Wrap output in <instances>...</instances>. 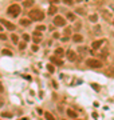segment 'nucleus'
Wrapping results in <instances>:
<instances>
[{
    "label": "nucleus",
    "instance_id": "obj_1",
    "mask_svg": "<svg viewBox=\"0 0 114 120\" xmlns=\"http://www.w3.org/2000/svg\"><path fill=\"white\" fill-rule=\"evenodd\" d=\"M20 11H22V8H20V5H19V4H12V5H9V7H8L7 13L11 15V16H13V17H16V16H19Z\"/></svg>",
    "mask_w": 114,
    "mask_h": 120
},
{
    "label": "nucleus",
    "instance_id": "obj_2",
    "mask_svg": "<svg viewBox=\"0 0 114 120\" xmlns=\"http://www.w3.org/2000/svg\"><path fill=\"white\" fill-rule=\"evenodd\" d=\"M28 17H31L32 20H43L44 19V13L42 12L40 9H32V11H30Z\"/></svg>",
    "mask_w": 114,
    "mask_h": 120
},
{
    "label": "nucleus",
    "instance_id": "obj_3",
    "mask_svg": "<svg viewBox=\"0 0 114 120\" xmlns=\"http://www.w3.org/2000/svg\"><path fill=\"white\" fill-rule=\"evenodd\" d=\"M86 64H87L90 68H102V61L98 60V59H94V57L86 60Z\"/></svg>",
    "mask_w": 114,
    "mask_h": 120
},
{
    "label": "nucleus",
    "instance_id": "obj_4",
    "mask_svg": "<svg viewBox=\"0 0 114 120\" xmlns=\"http://www.w3.org/2000/svg\"><path fill=\"white\" fill-rule=\"evenodd\" d=\"M54 24L58 26V27L65 26V24H66V19H65V17H62V16H55V17H54Z\"/></svg>",
    "mask_w": 114,
    "mask_h": 120
},
{
    "label": "nucleus",
    "instance_id": "obj_5",
    "mask_svg": "<svg viewBox=\"0 0 114 120\" xmlns=\"http://www.w3.org/2000/svg\"><path fill=\"white\" fill-rule=\"evenodd\" d=\"M105 43V40H95V41H93V44H91V47H93V49H94V51H97V49H99V48H101V45L102 44Z\"/></svg>",
    "mask_w": 114,
    "mask_h": 120
},
{
    "label": "nucleus",
    "instance_id": "obj_6",
    "mask_svg": "<svg viewBox=\"0 0 114 120\" xmlns=\"http://www.w3.org/2000/svg\"><path fill=\"white\" fill-rule=\"evenodd\" d=\"M51 63L53 64H57V65H62L63 64V60H61V57L59 56H57V55H54V56H51Z\"/></svg>",
    "mask_w": 114,
    "mask_h": 120
},
{
    "label": "nucleus",
    "instance_id": "obj_7",
    "mask_svg": "<svg viewBox=\"0 0 114 120\" xmlns=\"http://www.w3.org/2000/svg\"><path fill=\"white\" fill-rule=\"evenodd\" d=\"M0 23H1V24H3L5 28H8L9 31H13V30H15V26H13L12 23L7 22V20H4V19H1V20H0Z\"/></svg>",
    "mask_w": 114,
    "mask_h": 120
},
{
    "label": "nucleus",
    "instance_id": "obj_8",
    "mask_svg": "<svg viewBox=\"0 0 114 120\" xmlns=\"http://www.w3.org/2000/svg\"><path fill=\"white\" fill-rule=\"evenodd\" d=\"M67 59L70 60V61H77V53L73 49H70V51L67 52Z\"/></svg>",
    "mask_w": 114,
    "mask_h": 120
},
{
    "label": "nucleus",
    "instance_id": "obj_9",
    "mask_svg": "<svg viewBox=\"0 0 114 120\" xmlns=\"http://www.w3.org/2000/svg\"><path fill=\"white\" fill-rule=\"evenodd\" d=\"M19 24H20V26H23V27L30 26V24H31L30 17H28V19H20V20H19Z\"/></svg>",
    "mask_w": 114,
    "mask_h": 120
},
{
    "label": "nucleus",
    "instance_id": "obj_10",
    "mask_svg": "<svg viewBox=\"0 0 114 120\" xmlns=\"http://www.w3.org/2000/svg\"><path fill=\"white\" fill-rule=\"evenodd\" d=\"M67 115H69V117H73V119H77V116H78V113L74 111V109H71V108H69L67 109Z\"/></svg>",
    "mask_w": 114,
    "mask_h": 120
},
{
    "label": "nucleus",
    "instance_id": "obj_11",
    "mask_svg": "<svg viewBox=\"0 0 114 120\" xmlns=\"http://www.w3.org/2000/svg\"><path fill=\"white\" fill-rule=\"evenodd\" d=\"M73 40H74L75 43H81V41L83 40V38H82V35L75 34V35H73Z\"/></svg>",
    "mask_w": 114,
    "mask_h": 120
},
{
    "label": "nucleus",
    "instance_id": "obj_12",
    "mask_svg": "<svg viewBox=\"0 0 114 120\" xmlns=\"http://www.w3.org/2000/svg\"><path fill=\"white\" fill-rule=\"evenodd\" d=\"M57 12H58V8L55 5H51V7L48 8V13H50V15H55Z\"/></svg>",
    "mask_w": 114,
    "mask_h": 120
},
{
    "label": "nucleus",
    "instance_id": "obj_13",
    "mask_svg": "<svg viewBox=\"0 0 114 120\" xmlns=\"http://www.w3.org/2000/svg\"><path fill=\"white\" fill-rule=\"evenodd\" d=\"M55 55L59 56V57H62V56L65 55V51H63V48H57V49H55Z\"/></svg>",
    "mask_w": 114,
    "mask_h": 120
},
{
    "label": "nucleus",
    "instance_id": "obj_14",
    "mask_svg": "<svg viewBox=\"0 0 114 120\" xmlns=\"http://www.w3.org/2000/svg\"><path fill=\"white\" fill-rule=\"evenodd\" d=\"M44 116H46V119L47 120H55L53 113H50V112H44Z\"/></svg>",
    "mask_w": 114,
    "mask_h": 120
},
{
    "label": "nucleus",
    "instance_id": "obj_15",
    "mask_svg": "<svg viewBox=\"0 0 114 120\" xmlns=\"http://www.w3.org/2000/svg\"><path fill=\"white\" fill-rule=\"evenodd\" d=\"M67 19H69V20H71V22H74L75 19H77V16H75V13L69 12V13H67Z\"/></svg>",
    "mask_w": 114,
    "mask_h": 120
},
{
    "label": "nucleus",
    "instance_id": "obj_16",
    "mask_svg": "<svg viewBox=\"0 0 114 120\" xmlns=\"http://www.w3.org/2000/svg\"><path fill=\"white\" fill-rule=\"evenodd\" d=\"M32 4H34L32 0H24V1H23V5H24V7H31Z\"/></svg>",
    "mask_w": 114,
    "mask_h": 120
},
{
    "label": "nucleus",
    "instance_id": "obj_17",
    "mask_svg": "<svg viewBox=\"0 0 114 120\" xmlns=\"http://www.w3.org/2000/svg\"><path fill=\"white\" fill-rule=\"evenodd\" d=\"M47 69H48V72H50V73H54V72H55V68H54L53 64H47Z\"/></svg>",
    "mask_w": 114,
    "mask_h": 120
},
{
    "label": "nucleus",
    "instance_id": "obj_18",
    "mask_svg": "<svg viewBox=\"0 0 114 120\" xmlns=\"http://www.w3.org/2000/svg\"><path fill=\"white\" fill-rule=\"evenodd\" d=\"M89 19H90V22H93V23H95L97 20H98V16H97L95 13H94V15H90V17H89Z\"/></svg>",
    "mask_w": 114,
    "mask_h": 120
},
{
    "label": "nucleus",
    "instance_id": "obj_19",
    "mask_svg": "<svg viewBox=\"0 0 114 120\" xmlns=\"http://www.w3.org/2000/svg\"><path fill=\"white\" fill-rule=\"evenodd\" d=\"M11 40H12V43H15V44L19 43V38L16 36V35H12V36H11Z\"/></svg>",
    "mask_w": 114,
    "mask_h": 120
},
{
    "label": "nucleus",
    "instance_id": "obj_20",
    "mask_svg": "<svg viewBox=\"0 0 114 120\" xmlns=\"http://www.w3.org/2000/svg\"><path fill=\"white\" fill-rule=\"evenodd\" d=\"M40 41H42V38H39V36H34V43L35 44L40 43Z\"/></svg>",
    "mask_w": 114,
    "mask_h": 120
},
{
    "label": "nucleus",
    "instance_id": "obj_21",
    "mask_svg": "<svg viewBox=\"0 0 114 120\" xmlns=\"http://www.w3.org/2000/svg\"><path fill=\"white\" fill-rule=\"evenodd\" d=\"M30 35H28V34H24V35H23V40H24V41H30Z\"/></svg>",
    "mask_w": 114,
    "mask_h": 120
},
{
    "label": "nucleus",
    "instance_id": "obj_22",
    "mask_svg": "<svg viewBox=\"0 0 114 120\" xmlns=\"http://www.w3.org/2000/svg\"><path fill=\"white\" fill-rule=\"evenodd\" d=\"M1 116H3V117H11V116H12V113H9V112H3V113H1Z\"/></svg>",
    "mask_w": 114,
    "mask_h": 120
},
{
    "label": "nucleus",
    "instance_id": "obj_23",
    "mask_svg": "<svg viewBox=\"0 0 114 120\" xmlns=\"http://www.w3.org/2000/svg\"><path fill=\"white\" fill-rule=\"evenodd\" d=\"M63 34H65V36H69V35L71 34V30H70V28H66V30H65V32H63Z\"/></svg>",
    "mask_w": 114,
    "mask_h": 120
},
{
    "label": "nucleus",
    "instance_id": "obj_24",
    "mask_svg": "<svg viewBox=\"0 0 114 120\" xmlns=\"http://www.w3.org/2000/svg\"><path fill=\"white\" fill-rule=\"evenodd\" d=\"M44 30H46V27L44 26H38L36 27V31H40V32H42V31H44Z\"/></svg>",
    "mask_w": 114,
    "mask_h": 120
},
{
    "label": "nucleus",
    "instance_id": "obj_25",
    "mask_svg": "<svg viewBox=\"0 0 114 120\" xmlns=\"http://www.w3.org/2000/svg\"><path fill=\"white\" fill-rule=\"evenodd\" d=\"M3 55H8V56H11V55H12V52L8 51V49H4V51H3Z\"/></svg>",
    "mask_w": 114,
    "mask_h": 120
},
{
    "label": "nucleus",
    "instance_id": "obj_26",
    "mask_svg": "<svg viewBox=\"0 0 114 120\" xmlns=\"http://www.w3.org/2000/svg\"><path fill=\"white\" fill-rule=\"evenodd\" d=\"M63 3L67 5H73V0H63Z\"/></svg>",
    "mask_w": 114,
    "mask_h": 120
},
{
    "label": "nucleus",
    "instance_id": "obj_27",
    "mask_svg": "<svg viewBox=\"0 0 114 120\" xmlns=\"http://www.w3.org/2000/svg\"><path fill=\"white\" fill-rule=\"evenodd\" d=\"M19 48L20 49H24L26 48V43H19Z\"/></svg>",
    "mask_w": 114,
    "mask_h": 120
},
{
    "label": "nucleus",
    "instance_id": "obj_28",
    "mask_svg": "<svg viewBox=\"0 0 114 120\" xmlns=\"http://www.w3.org/2000/svg\"><path fill=\"white\" fill-rule=\"evenodd\" d=\"M81 30V22L77 23V26H75V31H79Z\"/></svg>",
    "mask_w": 114,
    "mask_h": 120
},
{
    "label": "nucleus",
    "instance_id": "obj_29",
    "mask_svg": "<svg viewBox=\"0 0 114 120\" xmlns=\"http://www.w3.org/2000/svg\"><path fill=\"white\" fill-rule=\"evenodd\" d=\"M78 49H79V52H81V53H85V52H86V51H85V49H86V47H79Z\"/></svg>",
    "mask_w": 114,
    "mask_h": 120
},
{
    "label": "nucleus",
    "instance_id": "obj_30",
    "mask_svg": "<svg viewBox=\"0 0 114 120\" xmlns=\"http://www.w3.org/2000/svg\"><path fill=\"white\" fill-rule=\"evenodd\" d=\"M4 92V87H3V83L0 82V94H3Z\"/></svg>",
    "mask_w": 114,
    "mask_h": 120
},
{
    "label": "nucleus",
    "instance_id": "obj_31",
    "mask_svg": "<svg viewBox=\"0 0 114 120\" xmlns=\"http://www.w3.org/2000/svg\"><path fill=\"white\" fill-rule=\"evenodd\" d=\"M5 39H7V36L4 34H0V40H5Z\"/></svg>",
    "mask_w": 114,
    "mask_h": 120
},
{
    "label": "nucleus",
    "instance_id": "obj_32",
    "mask_svg": "<svg viewBox=\"0 0 114 120\" xmlns=\"http://www.w3.org/2000/svg\"><path fill=\"white\" fill-rule=\"evenodd\" d=\"M50 3H53V4H57V3H59V0H48Z\"/></svg>",
    "mask_w": 114,
    "mask_h": 120
},
{
    "label": "nucleus",
    "instance_id": "obj_33",
    "mask_svg": "<svg viewBox=\"0 0 114 120\" xmlns=\"http://www.w3.org/2000/svg\"><path fill=\"white\" fill-rule=\"evenodd\" d=\"M32 51H34V52L38 51V45H36V44H35V45H32Z\"/></svg>",
    "mask_w": 114,
    "mask_h": 120
},
{
    "label": "nucleus",
    "instance_id": "obj_34",
    "mask_svg": "<svg viewBox=\"0 0 114 120\" xmlns=\"http://www.w3.org/2000/svg\"><path fill=\"white\" fill-rule=\"evenodd\" d=\"M77 12H78V13H81V15H83V13H85V9H78Z\"/></svg>",
    "mask_w": 114,
    "mask_h": 120
},
{
    "label": "nucleus",
    "instance_id": "obj_35",
    "mask_svg": "<svg viewBox=\"0 0 114 120\" xmlns=\"http://www.w3.org/2000/svg\"><path fill=\"white\" fill-rule=\"evenodd\" d=\"M69 39H70V38H69V36H63V39H62V40H63V41H67Z\"/></svg>",
    "mask_w": 114,
    "mask_h": 120
},
{
    "label": "nucleus",
    "instance_id": "obj_36",
    "mask_svg": "<svg viewBox=\"0 0 114 120\" xmlns=\"http://www.w3.org/2000/svg\"><path fill=\"white\" fill-rule=\"evenodd\" d=\"M3 105H4V101H3V99H0V108L3 107Z\"/></svg>",
    "mask_w": 114,
    "mask_h": 120
},
{
    "label": "nucleus",
    "instance_id": "obj_37",
    "mask_svg": "<svg viewBox=\"0 0 114 120\" xmlns=\"http://www.w3.org/2000/svg\"><path fill=\"white\" fill-rule=\"evenodd\" d=\"M20 120H28V119H27V117H23V119H20Z\"/></svg>",
    "mask_w": 114,
    "mask_h": 120
},
{
    "label": "nucleus",
    "instance_id": "obj_38",
    "mask_svg": "<svg viewBox=\"0 0 114 120\" xmlns=\"http://www.w3.org/2000/svg\"><path fill=\"white\" fill-rule=\"evenodd\" d=\"M1 31H3V27H1V26H0V32H1Z\"/></svg>",
    "mask_w": 114,
    "mask_h": 120
},
{
    "label": "nucleus",
    "instance_id": "obj_39",
    "mask_svg": "<svg viewBox=\"0 0 114 120\" xmlns=\"http://www.w3.org/2000/svg\"><path fill=\"white\" fill-rule=\"evenodd\" d=\"M75 1H82V0H75Z\"/></svg>",
    "mask_w": 114,
    "mask_h": 120
},
{
    "label": "nucleus",
    "instance_id": "obj_40",
    "mask_svg": "<svg viewBox=\"0 0 114 120\" xmlns=\"http://www.w3.org/2000/svg\"><path fill=\"white\" fill-rule=\"evenodd\" d=\"M75 120H78V119H75Z\"/></svg>",
    "mask_w": 114,
    "mask_h": 120
}]
</instances>
